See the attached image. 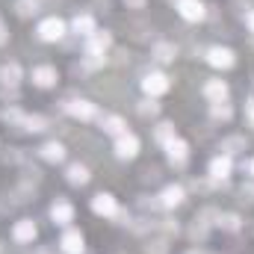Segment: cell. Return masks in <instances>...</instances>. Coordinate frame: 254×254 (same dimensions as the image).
I'll use <instances>...</instances> for the list:
<instances>
[{
	"mask_svg": "<svg viewBox=\"0 0 254 254\" xmlns=\"http://www.w3.org/2000/svg\"><path fill=\"white\" fill-rule=\"evenodd\" d=\"M65 113H68V116H74V119H80V122L101 119L98 107H95L92 101H86V98H80V101H68V104H65Z\"/></svg>",
	"mask_w": 254,
	"mask_h": 254,
	"instance_id": "6da1fadb",
	"label": "cell"
},
{
	"mask_svg": "<svg viewBox=\"0 0 254 254\" xmlns=\"http://www.w3.org/2000/svg\"><path fill=\"white\" fill-rule=\"evenodd\" d=\"M113 45V36L107 30H95L89 39H86V57H104Z\"/></svg>",
	"mask_w": 254,
	"mask_h": 254,
	"instance_id": "7a4b0ae2",
	"label": "cell"
},
{
	"mask_svg": "<svg viewBox=\"0 0 254 254\" xmlns=\"http://www.w3.org/2000/svg\"><path fill=\"white\" fill-rule=\"evenodd\" d=\"M169 77L163 74V71H151V74H145V80H142V89H145V95L148 98H157V95H166L169 92Z\"/></svg>",
	"mask_w": 254,
	"mask_h": 254,
	"instance_id": "3957f363",
	"label": "cell"
},
{
	"mask_svg": "<svg viewBox=\"0 0 254 254\" xmlns=\"http://www.w3.org/2000/svg\"><path fill=\"white\" fill-rule=\"evenodd\" d=\"M92 210H95L98 216H104V219H116V213H119V201H116L110 192H98V195L92 198Z\"/></svg>",
	"mask_w": 254,
	"mask_h": 254,
	"instance_id": "277c9868",
	"label": "cell"
},
{
	"mask_svg": "<svg viewBox=\"0 0 254 254\" xmlns=\"http://www.w3.org/2000/svg\"><path fill=\"white\" fill-rule=\"evenodd\" d=\"M207 63L213 65V68L228 71V68H234V65H237V57H234V51H231V48H210V51H207Z\"/></svg>",
	"mask_w": 254,
	"mask_h": 254,
	"instance_id": "5b68a950",
	"label": "cell"
},
{
	"mask_svg": "<svg viewBox=\"0 0 254 254\" xmlns=\"http://www.w3.org/2000/svg\"><path fill=\"white\" fill-rule=\"evenodd\" d=\"M63 36H65V24L60 18H45L39 24V39L42 42H60Z\"/></svg>",
	"mask_w": 254,
	"mask_h": 254,
	"instance_id": "8992f818",
	"label": "cell"
},
{
	"mask_svg": "<svg viewBox=\"0 0 254 254\" xmlns=\"http://www.w3.org/2000/svg\"><path fill=\"white\" fill-rule=\"evenodd\" d=\"M33 86H39V89H51V86H57V80H60V74H57V68L54 65H39V68H33Z\"/></svg>",
	"mask_w": 254,
	"mask_h": 254,
	"instance_id": "52a82bcc",
	"label": "cell"
},
{
	"mask_svg": "<svg viewBox=\"0 0 254 254\" xmlns=\"http://www.w3.org/2000/svg\"><path fill=\"white\" fill-rule=\"evenodd\" d=\"M136 154H139V139L133 133H125L116 139V157L119 160H133Z\"/></svg>",
	"mask_w": 254,
	"mask_h": 254,
	"instance_id": "ba28073f",
	"label": "cell"
},
{
	"mask_svg": "<svg viewBox=\"0 0 254 254\" xmlns=\"http://www.w3.org/2000/svg\"><path fill=\"white\" fill-rule=\"evenodd\" d=\"M157 198H160V204H163L166 210H175V207H181V204L187 201V192H184V187L172 184V187H166V190L160 192Z\"/></svg>",
	"mask_w": 254,
	"mask_h": 254,
	"instance_id": "9c48e42d",
	"label": "cell"
},
{
	"mask_svg": "<svg viewBox=\"0 0 254 254\" xmlns=\"http://www.w3.org/2000/svg\"><path fill=\"white\" fill-rule=\"evenodd\" d=\"M166 154H169V163H172V166H184V163L190 160V145H187L184 139H172V142L166 145Z\"/></svg>",
	"mask_w": 254,
	"mask_h": 254,
	"instance_id": "30bf717a",
	"label": "cell"
},
{
	"mask_svg": "<svg viewBox=\"0 0 254 254\" xmlns=\"http://www.w3.org/2000/svg\"><path fill=\"white\" fill-rule=\"evenodd\" d=\"M36 222L33 219H18L15 222V228H12V240L15 243H33L36 240Z\"/></svg>",
	"mask_w": 254,
	"mask_h": 254,
	"instance_id": "8fae6325",
	"label": "cell"
},
{
	"mask_svg": "<svg viewBox=\"0 0 254 254\" xmlns=\"http://www.w3.org/2000/svg\"><path fill=\"white\" fill-rule=\"evenodd\" d=\"M51 219H54V225H71L74 222V204H68V201H54V207H51Z\"/></svg>",
	"mask_w": 254,
	"mask_h": 254,
	"instance_id": "7c38bea8",
	"label": "cell"
},
{
	"mask_svg": "<svg viewBox=\"0 0 254 254\" xmlns=\"http://www.w3.org/2000/svg\"><path fill=\"white\" fill-rule=\"evenodd\" d=\"M231 169H234V160H231L228 154H219V157L210 160V178H213V181H225V178L231 175Z\"/></svg>",
	"mask_w": 254,
	"mask_h": 254,
	"instance_id": "4fadbf2b",
	"label": "cell"
},
{
	"mask_svg": "<svg viewBox=\"0 0 254 254\" xmlns=\"http://www.w3.org/2000/svg\"><path fill=\"white\" fill-rule=\"evenodd\" d=\"M60 246H63L65 254H83L86 240H83V234H80V231H65L63 240H60Z\"/></svg>",
	"mask_w": 254,
	"mask_h": 254,
	"instance_id": "5bb4252c",
	"label": "cell"
},
{
	"mask_svg": "<svg viewBox=\"0 0 254 254\" xmlns=\"http://www.w3.org/2000/svg\"><path fill=\"white\" fill-rule=\"evenodd\" d=\"M204 9H207V6H204L201 0H181V3H178V12H181L184 21H201V18H204Z\"/></svg>",
	"mask_w": 254,
	"mask_h": 254,
	"instance_id": "9a60e30c",
	"label": "cell"
},
{
	"mask_svg": "<svg viewBox=\"0 0 254 254\" xmlns=\"http://www.w3.org/2000/svg\"><path fill=\"white\" fill-rule=\"evenodd\" d=\"M204 98L219 104V101H228V83L225 80H207L204 83Z\"/></svg>",
	"mask_w": 254,
	"mask_h": 254,
	"instance_id": "2e32d148",
	"label": "cell"
},
{
	"mask_svg": "<svg viewBox=\"0 0 254 254\" xmlns=\"http://www.w3.org/2000/svg\"><path fill=\"white\" fill-rule=\"evenodd\" d=\"M21 77H24V71H21V65L18 63L0 65V83H3V86H18Z\"/></svg>",
	"mask_w": 254,
	"mask_h": 254,
	"instance_id": "e0dca14e",
	"label": "cell"
},
{
	"mask_svg": "<svg viewBox=\"0 0 254 254\" xmlns=\"http://www.w3.org/2000/svg\"><path fill=\"white\" fill-rule=\"evenodd\" d=\"M71 30L77 33V36H83V39H89L98 27H95V18L92 15H74V21H71Z\"/></svg>",
	"mask_w": 254,
	"mask_h": 254,
	"instance_id": "ac0fdd59",
	"label": "cell"
},
{
	"mask_svg": "<svg viewBox=\"0 0 254 254\" xmlns=\"http://www.w3.org/2000/svg\"><path fill=\"white\" fill-rule=\"evenodd\" d=\"M39 154H42V160H48V163H63L65 160L63 142H45V145L39 148Z\"/></svg>",
	"mask_w": 254,
	"mask_h": 254,
	"instance_id": "d6986e66",
	"label": "cell"
},
{
	"mask_svg": "<svg viewBox=\"0 0 254 254\" xmlns=\"http://www.w3.org/2000/svg\"><path fill=\"white\" fill-rule=\"evenodd\" d=\"M101 130H104V133H110V136H116V139L127 133L125 122H122L119 116H101Z\"/></svg>",
	"mask_w": 254,
	"mask_h": 254,
	"instance_id": "ffe728a7",
	"label": "cell"
},
{
	"mask_svg": "<svg viewBox=\"0 0 254 254\" xmlns=\"http://www.w3.org/2000/svg\"><path fill=\"white\" fill-rule=\"evenodd\" d=\"M246 148H249L246 136H228V139H222V145H219V151L228 154V157H234V154H240V151H246Z\"/></svg>",
	"mask_w": 254,
	"mask_h": 254,
	"instance_id": "44dd1931",
	"label": "cell"
},
{
	"mask_svg": "<svg viewBox=\"0 0 254 254\" xmlns=\"http://www.w3.org/2000/svg\"><path fill=\"white\" fill-rule=\"evenodd\" d=\"M65 178H68V184L71 187H83V184H89V169L86 166H80V163H74V166H68V172H65Z\"/></svg>",
	"mask_w": 254,
	"mask_h": 254,
	"instance_id": "7402d4cb",
	"label": "cell"
},
{
	"mask_svg": "<svg viewBox=\"0 0 254 254\" xmlns=\"http://www.w3.org/2000/svg\"><path fill=\"white\" fill-rule=\"evenodd\" d=\"M175 57H178V48L175 45H169V42L154 45V60L157 63H175Z\"/></svg>",
	"mask_w": 254,
	"mask_h": 254,
	"instance_id": "603a6c76",
	"label": "cell"
},
{
	"mask_svg": "<svg viewBox=\"0 0 254 254\" xmlns=\"http://www.w3.org/2000/svg\"><path fill=\"white\" fill-rule=\"evenodd\" d=\"M210 116H213L216 122H231L234 110H231V104H228V101H219V104H213V107H210Z\"/></svg>",
	"mask_w": 254,
	"mask_h": 254,
	"instance_id": "cb8c5ba5",
	"label": "cell"
},
{
	"mask_svg": "<svg viewBox=\"0 0 254 254\" xmlns=\"http://www.w3.org/2000/svg\"><path fill=\"white\" fill-rule=\"evenodd\" d=\"M15 12H18V18H33L39 12V0H18Z\"/></svg>",
	"mask_w": 254,
	"mask_h": 254,
	"instance_id": "d4e9b609",
	"label": "cell"
},
{
	"mask_svg": "<svg viewBox=\"0 0 254 254\" xmlns=\"http://www.w3.org/2000/svg\"><path fill=\"white\" fill-rule=\"evenodd\" d=\"M216 225H222L225 231H231V234H234V231H240V228H243V219H240L237 213H225V216H219V222H216Z\"/></svg>",
	"mask_w": 254,
	"mask_h": 254,
	"instance_id": "484cf974",
	"label": "cell"
},
{
	"mask_svg": "<svg viewBox=\"0 0 254 254\" xmlns=\"http://www.w3.org/2000/svg\"><path fill=\"white\" fill-rule=\"evenodd\" d=\"M172 139H178V133H175V125H169V122H163V125H157V142H163V145H169Z\"/></svg>",
	"mask_w": 254,
	"mask_h": 254,
	"instance_id": "4316f807",
	"label": "cell"
},
{
	"mask_svg": "<svg viewBox=\"0 0 254 254\" xmlns=\"http://www.w3.org/2000/svg\"><path fill=\"white\" fill-rule=\"evenodd\" d=\"M24 130H30V133H42V130H48V119H45V116H27Z\"/></svg>",
	"mask_w": 254,
	"mask_h": 254,
	"instance_id": "83f0119b",
	"label": "cell"
},
{
	"mask_svg": "<svg viewBox=\"0 0 254 254\" xmlns=\"http://www.w3.org/2000/svg\"><path fill=\"white\" fill-rule=\"evenodd\" d=\"M3 122L6 125H15V127H24V122H27V116L18 110V107H9L6 113H3Z\"/></svg>",
	"mask_w": 254,
	"mask_h": 254,
	"instance_id": "f1b7e54d",
	"label": "cell"
},
{
	"mask_svg": "<svg viewBox=\"0 0 254 254\" xmlns=\"http://www.w3.org/2000/svg\"><path fill=\"white\" fill-rule=\"evenodd\" d=\"M139 113H142V116H157V113H160V104H157L154 98H145V101L139 104Z\"/></svg>",
	"mask_w": 254,
	"mask_h": 254,
	"instance_id": "f546056e",
	"label": "cell"
},
{
	"mask_svg": "<svg viewBox=\"0 0 254 254\" xmlns=\"http://www.w3.org/2000/svg\"><path fill=\"white\" fill-rule=\"evenodd\" d=\"M166 240H154V243H148V254H166Z\"/></svg>",
	"mask_w": 254,
	"mask_h": 254,
	"instance_id": "4dcf8cb0",
	"label": "cell"
},
{
	"mask_svg": "<svg viewBox=\"0 0 254 254\" xmlns=\"http://www.w3.org/2000/svg\"><path fill=\"white\" fill-rule=\"evenodd\" d=\"M0 95H3V101H18V92H15V86H12V89H9V86H3V92H0Z\"/></svg>",
	"mask_w": 254,
	"mask_h": 254,
	"instance_id": "1f68e13d",
	"label": "cell"
},
{
	"mask_svg": "<svg viewBox=\"0 0 254 254\" xmlns=\"http://www.w3.org/2000/svg\"><path fill=\"white\" fill-rule=\"evenodd\" d=\"M160 228H163V231H166V234H178V225H175V222H163V225H160Z\"/></svg>",
	"mask_w": 254,
	"mask_h": 254,
	"instance_id": "d6a6232c",
	"label": "cell"
},
{
	"mask_svg": "<svg viewBox=\"0 0 254 254\" xmlns=\"http://www.w3.org/2000/svg\"><path fill=\"white\" fill-rule=\"evenodd\" d=\"M127 6H133V9H142L145 6V0H125Z\"/></svg>",
	"mask_w": 254,
	"mask_h": 254,
	"instance_id": "836d02e7",
	"label": "cell"
},
{
	"mask_svg": "<svg viewBox=\"0 0 254 254\" xmlns=\"http://www.w3.org/2000/svg\"><path fill=\"white\" fill-rule=\"evenodd\" d=\"M6 39H9V36H6V30H3V24H0V45H3Z\"/></svg>",
	"mask_w": 254,
	"mask_h": 254,
	"instance_id": "e575fe53",
	"label": "cell"
},
{
	"mask_svg": "<svg viewBox=\"0 0 254 254\" xmlns=\"http://www.w3.org/2000/svg\"><path fill=\"white\" fill-rule=\"evenodd\" d=\"M246 24H249V27H252V30H254V12H252V15H249V18H246Z\"/></svg>",
	"mask_w": 254,
	"mask_h": 254,
	"instance_id": "d590c367",
	"label": "cell"
},
{
	"mask_svg": "<svg viewBox=\"0 0 254 254\" xmlns=\"http://www.w3.org/2000/svg\"><path fill=\"white\" fill-rule=\"evenodd\" d=\"M249 175L254 178V160H249Z\"/></svg>",
	"mask_w": 254,
	"mask_h": 254,
	"instance_id": "8d00e7d4",
	"label": "cell"
},
{
	"mask_svg": "<svg viewBox=\"0 0 254 254\" xmlns=\"http://www.w3.org/2000/svg\"><path fill=\"white\" fill-rule=\"evenodd\" d=\"M0 254H3V246H0Z\"/></svg>",
	"mask_w": 254,
	"mask_h": 254,
	"instance_id": "74e56055",
	"label": "cell"
}]
</instances>
